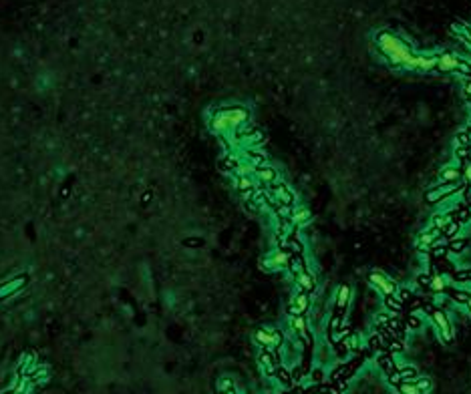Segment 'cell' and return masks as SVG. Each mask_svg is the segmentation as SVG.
I'll return each mask as SVG.
<instances>
[{
  "mask_svg": "<svg viewBox=\"0 0 471 394\" xmlns=\"http://www.w3.org/2000/svg\"><path fill=\"white\" fill-rule=\"evenodd\" d=\"M439 66H441V71H453L459 66V63H457L453 57H449V54H445V57L439 61Z\"/></svg>",
  "mask_w": 471,
  "mask_h": 394,
  "instance_id": "obj_15",
  "label": "cell"
},
{
  "mask_svg": "<svg viewBox=\"0 0 471 394\" xmlns=\"http://www.w3.org/2000/svg\"><path fill=\"white\" fill-rule=\"evenodd\" d=\"M431 320H433V326L437 330V336H441V340L449 342L453 338V328H451V322L447 318V314L439 308H433L431 310Z\"/></svg>",
  "mask_w": 471,
  "mask_h": 394,
  "instance_id": "obj_1",
  "label": "cell"
},
{
  "mask_svg": "<svg viewBox=\"0 0 471 394\" xmlns=\"http://www.w3.org/2000/svg\"><path fill=\"white\" fill-rule=\"evenodd\" d=\"M415 386H417L419 392H429V390H431V380H429V378H419L415 382Z\"/></svg>",
  "mask_w": 471,
  "mask_h": 394,
  "instance_id": "obj_18",
  "label": "cell"
},
{
  "mask_svg": "<svg viewBox=\"0 0 471 394\" xmlns=\"http://www.w3.org/2000/svg\"><path fill=\"white\" fill-rule=\"evenodd\" d=\"M344 346H346L348 350H357V348H358V338H357V336H348V338H344Z\"/></svg>",
  "mask_w": 471,
  "mask_h": 394,
  "instance_id": "obj_20",
  "label": "cell"
},
{
  "mask_svg": "<svg viewBox=\"0 0 471 394\" xmlns=\"http://www.w3.org/2000/svg\"><path fill=\"white\" fill-rule=\"evenodd\" d=\"M449 298H453V300H457V302L465 304V302L469 300V294H467V292H463V290H453V292L449 294Z\"/></svg>",
  "mask_w": 471,
  "mask_h": 394,
  "instance_id": "obj_17",
  "label": "cell"
},
{
  "mask_svg": "<svg viewBox=\"0 0 471 394\" xmlns=\"http://www.w3.org/2000/svg\"><path fill=\"white\" fill-rule=\"evenodd\" d=\"M451 221H453V217H451V215H447V213H437V215L433 217V221H431V229L443 232V229H445Z\"/></svg>",
  "mask_w": 471,
  "mask_h": 394,
  "instance_id": "obj_12",
  "label": "cell"
},
{
  "mask_svg": "<svg viewBox=\"0 0 471 394\" xmlns=\"http://www.w3.org/2000/svg\"><path fill=\"white\" fill-rule=\"evenodd\" d=\"M469 276H471V269H469Z\"/></svg>",
  "mask_w": 471,
  "mask_h": 394,
  "instance_id": "obj_25",
  "label": "cell"
},
{
  "mask_svg": "<svg viewBox=\"0 0 471 394\" xmlns=\"http://www.w3.org/2000/svg\"><path fill=\"white\" fill-rule=\"evenodd\" d=\"M258 177H260L262 181H266V183H276V171L270 169V167H262V169L258 171Z\"/></svg>",
  "mask_w": 471,
  "mask_h": 394,
  "instance_id": "obj_14",
  "label": "cell"
},
{
  "mask_svg": "<svg viewBox=\"0 0 471 394\" xmlns=\"http://www.w3.org/2000/svg\"><path fill=\"white\" fill-rule=\"evenodd\" d=\"M296 284L300 286L302 292H314V288H316V280L310 271H302V274L296 276Z\"/></svg>",
  "mask_w": 471,
  "mask_h": 394,
  "instance_id": "obj_9",
  "label": "cell"
},
{
  "mask_svg": "<svg viewBox=\"0 0 471 394\" xmlns=\"http://www.w3.org/2000/svg\"><path fill=\"white\" fill-rule=\"evenodd\" d=\"M220 388H222V390L232 388V382H230V380H222V382H220Z\"/></svg>",
  "mask_w": 471,
  "mask_h": 394,
  "instance_id": "obj_22",
  "label": "cell"
},
{
  "mask_svg": "<svg viewBox=\"0 0 471 394\" xmlns=\"http://www.w3.org/2000/svg\"><path fill=\"white\" fill-rule=\"evenodd\" d=\"M465 95L471 99V80H469V83H465Z\"/></svg>",
  "mask_w": 471,
  "mask_h": 394,
  "instance_id": "obj_23",
  "label": "cell"
},
{
  "mask_svg": "<svg viewBox=\"0 0 471 394\" xmlns=\"http://www.w3.org/2000/svg\"><path fill=\"white\" fill-rule=\"evenodd\" d=\"M399 390H401V394H421L419 390H417L415 382H401L399 384Z\"/></svg>",
  "mask_w": 471,
  "mask_h": 394,
  "instance_id": "obj_16",
  "label": "cell"
},
{
  "mask_svg": "<svg viewBox=\"0 0 471 394\" xmlns=\"http://www.w3.org/2000/svg\"><path fill=\"white\" fill-rule=\"evenodd\" d=\"M461 175H463V179H465V185H471V161L463 167V173Z\"/></svg>",
  "mask_w": 471,
  "mask_h": 394,
  "instance_id": "obj_21",
  "label": "cell"
},
{
  "mask_svg": "<svg viewBox=\"0 0 471 394\" xmlns=\"http://www.w3.org/2000/svg\"><path fill=\"white\" fill-rule=\"evenodd\" d=\"M306 308H308V296L304 292L296 294L292 298V302H290V314L292 316H302L306 312Z\"/></svg>",
  "mask_w": 471,
  "mask_h": 394,
  "instance_id": "obj_7",
  "label": "cell"
},
{
  "mask_svg": "<svg viewBox=\"0 0 471 394\" xmlns=\"http://www.w3.org/2000/svg\"><path fill=\"white\" fill-rule=\"evenodd\" d=\"M256 340H258L262 346L274 348V346H280L282 336H280L276 330H272V328H266V330H260L258 334H256Z\"/></svg>",
  "mask_w": 471,
  "mask_h": 394,
  "instance_id": "obj_5",
  "label": "cell"
},
{
  "mask_svg": "<svg viewBox=\"0 0 471 394\" xmlns=\"http://www.w3.org/2000/svg\"><path fill=\"white\" fill-rule=\"evenodd\" d=\"M459 177H461V171L457 165H453V163L443 165L441 171H439V183H457Z\"/></svg>",
  "mask_w": 471,
  "mask_h": 394,
  "instance_id": "obj_6",
  "label": "cell"
},
{
  "mask_svg": "<svg viewBox=\"0 0 471 394\" xmlns=\"http://www.w3.org/2000/svg\"><path fill=\"white\" fill-rule=\"evenodd\" d=\"M290 326H292V330L294 332H298L304 340H308V328H306V320L302 318V316H292V320H290Z\"/></svg>",
  "mask_w": 471,
  "mask_h": 394,
  "instance_id": "obj_13",
  "label": "cell"
},
{
  "mask_svg": "<svg viewBox=\"0 0 471 394\" xmlns=\"http://www.w3.org/2000/svg\"><path fill=\"white\" fill-rule=\"evenodd\" d=\"M449 250L451 252H463L465 250V239H451L449 241Z\"/></svg>",
  "mask_w": 471,
  "mask_h": 394,
  "instance_id": "obj_19",
  "label": "cell"
},
{
  "mask_svg": "<svg viewBox=\"0 0 471 394\" xmlns=\"http://www.w3.org/2000/svg\"><path fill=\"white\" fill-rule=\"evenodd\" d=\"M465 306H467V312H469V314H471V296H469V300L465 302Z\"/></svg>",
  "mask_w": 471,
  "mask_h": 394,
  "instance_id": "obj_24",
  "label": "cell"
},
{
  "mask_svg": "<svg viewBox=\"0 0 471 394\" xmlns=\"http://www.w3.org/2000/svg\"><path fill=\"white\" fill-rule=\"evenodd\" d=\"M439 236H441V232H437V229H425V232L419 236V239H417V250H421V252L433 250Z\"/></svg>",
  "mask_w": 471,
  "mask_h": 394,
  "instance_id": "obj_4",
  "label": "cell"
},
{
  "mask_svg": "<svg viewBox=\"0 0 471 394\" xmlns=\"http://www.w3.org/2000/svg\"><path fill=\"white\" fill-rule=\"evenodd\" d=\"M427 286H429V290L435 292V294H443L447 290V286H449V278L443 276V274H435L431 280H429Z\"/></svg>",
  "mask_w": 471,
  "mask_h": 394,
  "instance_id": "obj_8",
  "label": "cell"
},
{
  "mask_svg": "<svg viewBox=\"0 0 471 394\" xmlns=\"http://www.w3.org/2000/svg\"><path fill=\"white\" fill-rule=\"evenodd\" d=\"M351 288L348 286H339L336 288V308L339 310H344L348 306V302H351Z\"/></svg>",
  "mask_w": 471,
  "mask_h": 394,
  "instance_id": "obj_10",
  "label": "cell"
},
{
  "mask_svg": "<svg viewBox=\"0 0 471 394\" xmlns=\"http://www.w3.org/2000/svg\"><path fill=\"white\" fill-rule=\"evenodd\" d=\"M463 187V183H439V187L431 189V191L427 193V201L429 203H437V201H443V199H449L455 191H459V189Z\"/></svg>",
  "mask_w": 471,
  "mask_h": 394,
  "instance_id": "obj_3",
  "label": "cell"
},
{
  "mask_svg": "<svg viewBox=\"0 0 471 394\" xmlns=\"http://www.w3.org/2000/svg\"><path fill=\"white\" fill-rule=\"evenodd\" d=\"M369 282H371V286L374 290H379L385 298L397 294V284L391 278H387L385 274H381V271H373V274L369 276Z\"/></svg>",
  "mask_w": 471,
  "mask_h": 394,
  "instance_id": "obj_2",
  "label": "cell"
},
{
  "mask_svg": "<svg viewBox=\"0 0 471 394\" xmlns=\"http://www.w3.org/2000/svg\"><path fill=\"white\" fill-rule=\"evenodd\" d=\"M290 221H292V225H304L306 221H310V211H308L306 207L294 209L292 215H290Z\"/></svg>",
  "mask_w": 471,
  "mask_h": 394,
  "instance_id": "obj_11",
  "label": "cell"
}]
</instances>
